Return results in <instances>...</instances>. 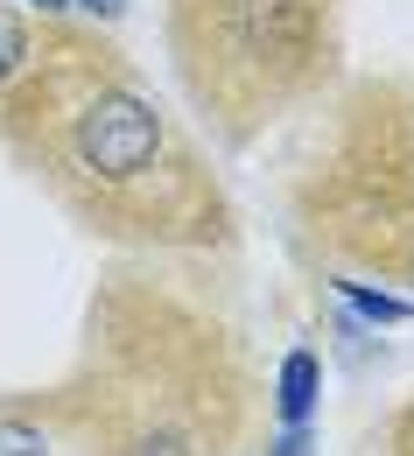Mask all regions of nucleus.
Here are the masks:
<instances>
[{"mask_svg": "<svg viewBox=\"0 0 414 456\" xmlns=\"http://www.w3.org/2000/svg\"><path fill=\"white\" fill-rule=\"evenodd\" d=\"M63 407L92 456H253L274 436L253 344L162 253L99 281Z\"/></svg>", "mask_w": 414, "mask_h": 456, "instance_id": "f257e3e1", "label": "nucleus"}, {"mask_svg": "<svg viewBox=\"0 0 414 456\" xmlns=\"http://www.w3.org/2000/svg\"><path fill=\"white\" fill-rule=\"evenodd\" d=\"M57 57L63 70L43 85V106H28L43 126L36 162L57 197L85 218V232L126 253H211L232 211L176 119L119 70L113 50L70 43Z\"/></svg>", "mask_w": 414, "mask_h": 456, "instance_id": "f03ea898", "label": "nucleus"}, {"mask_svg": "<svg viewBox=\"0 0 414 456\" xmlns=\"http://www.w3.org/2000/svg\"><path fill=\"white\" fill-rule=\"evenodd\" d=\"M337 0H176L183 85L232 141L260 134L330 77Z\"/></svg>", "mask_w": 414, "mask_h": 456, "instance_id": "7ed1b4c3", "label": "nucleus"}, {"mask_svg": "<svg viewBox=\"0 0 414 456\" xmlns=\"http://www.w3.org/2000/svg\"><path fill=\"white\" fill-rule=\"evenodd\" d=\"M0 456H92L63 394H50L43 407H7L0 414Z\"/></svg>", "mask_w": 414, "mask_h": 456, "instance_id": "20e7f679", "label": "nucleus"}, {"mask_svg": "<svg viewBox=\"0 0 414 456\" xmlns=\"http://www.w3.org/2000/svg\"><path fill=\"white\" fill-rule=\"evenodd\" d=\"M316 394H323V358L296 344L281 358V372L267 379V407H274V428H309L316 421Z\"/></svg>", "mask_w": 414, "mask_h": 456, "instance_id": "39448f33", "label": "nucleus"}, {"mask_svg": "<svg viewBox=\"0 0 414 456\" xmlns=\"http://www.w3.org/2000/svg\"><path fill=\"white\" fill-rule=\"evenodd\" d=\"M330 288L352 302L365 323H408V302H401V295H386V288H365V281H352V274H330Z\"/></svg>", "mask_w": 414, "mask_h": 456, "instance_id": "423d86ee", "label": "nucleus"}, {"mask_svg": "<svg viewBox=\"0 0 414 456\" xmlns=\"http://www.w3.org/2000/svg\"><path fill=\"white\" fill-rule=\"evenodd\" d=\"M28 63H36V43H28V28H21V21L0 7V92H7V85H14Z\"/></svg>", "mask_w": 414, "mask_h": 456, "instance_id": "0eeeda50", "label": "nucleus"}, {"mask_svg": "<svg viewBox=\"0 0 414 456\" xmlns=\"http://www.w3.org/2000/svg\"><path fill=\"white\" fill-rule=\"evenodd\" d=\"M379 456H414V400H401L386 414V436H379Z\"/></svg>", "mask_w": 414, "mask_h": 456, "instance_id": "6e6552de", "label": "nucleus"}, {"mask_svg": "<svg viewBox=\"0 0 414 456\" xmlns=\"http://www.w3.org/2000/svg\"><path fill=\"white\" fill-rule=\"evenodd\" d=\"M394 281H401V288L414 295V246H408V260H401V274H394Z\"/></svg>", "mask_w": 414, "mask_h": 456, "instance_id": "1a4fd4ad", "label": "nucleus"}, {"mask_svg": "<svg viewBox=\"0 0 414 456\" xmlns=\"http://www.w3.org/2000/svg\"><path fill=\"white\" fill-rule=\"evenodd\" d=\"M36 7H43V14H63V7H70V0H36Z\"/></svg>", "mask_w": 414, "mask_h": 456, "instance_id": "9d476101", "label": "nucleus"}, {"mask_svg": "<svg viewBox=\"0 0 414 456\" xmlns=\"http://www.w3.org/2000/svg\"><path fill=\"white\" fill-rule=\"evenodd\" d=\"M85 7H99V14H119V0H85Z\"/></svg>", "mask_w": 414, "mask_h": 456, "instance_id": "9b49d317", "label": "nucleus"}]
</instances>
